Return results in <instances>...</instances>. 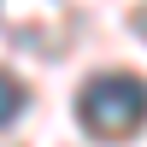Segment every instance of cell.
I'll return each mask as SVG.
<instances>
[{
    "mask_svg": "<svg viewBox=\"0 0 147 147\" xmlns=\"http://www.w3.org/2000/svg\"><path fill=\"white\" fill-rule=\"evenodd\" d=\"M77 118H82V129H88L94 141H129L147 124V82L124 77V71L94 77L88 88L77 94Z\"/></svg>",
    "mask_w": 147,
    "mask_h": 147,
    "instance_id": "cell-1",
    "label": "cell"
},
{
    "mask_svg": "<svg viewBox=\"0 0 147 147\" xmlns=\"http://www.w3.org/2000/svg\"><path fill=\"white\" fill-rule=\"evenodd\" d=\"M18 112H24V82L12 71H0V124H12Z\"/></svg>",
    "mask_w": 147,
    "mask_h": 147,
    "instance_id": "cell-2",
    "label": "cell"
}]
</instances>
